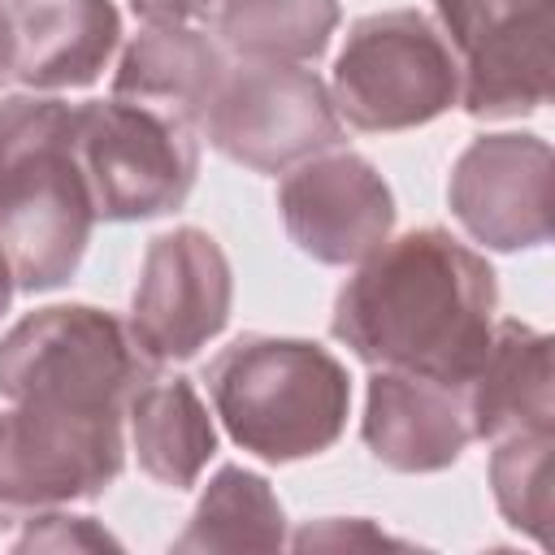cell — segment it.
<instances>
[{
	"label": "cell",
	"mask_w": 555,
	"mask_h": 555,
	"mask_svg": "<svg viewBox=\"0 0 555 555\" xmlns=\"http://www.w3.org/2000/svg\"><path fill=\"white\" fill-rule=\"evenodd\" d=\"M499 312V278L451 230L386 238L334 295L330 334L369 369H408L464 386Z\"/></svg>",
	"instance_id": "obj_1"
},
{
	"label": "cell",
	"mask_w": 555,
	"mask_h": 555,
	"mask_svg": "<svg viewBox=\"0 0 555 555\" xmlns=\"http://www.w3.org/2000/svg\"><path fill=\"white\" fill-rule=\"evenodd\" d=\"M74 121L78 104L56 95H0V251L26 295L65 286L100 221L78 169Z\"/></svg>",
	"instance_id": "obj_2"
},
{
	"label": "cell",
	"mask_w": 555,
	"mask_h": 555,
	"mask_svg": "<svg viewBox=\"0 0 555 555\" xmlns=\"http://www.w3.org/2000/svg\"><path fill=\"white\" fill-rule=\"evenodd\" d=\"M212 412L234 447L264 464L330 451L351 412L347 364L312 343L282 334H238L208 364Z\"/></svg>",
	"instance_id": "obj_3"
},
{
	"label": "cell",
	"mask_w": 555,
	"mask_h": 555,
	"mask_svg": "<svg viewBox=\"0 0 555 555\" xmlns=\"http://www.w3.org/2000/svg\"><path fill=\"white\" fill-rule=\"evenodd\" d=\"M160 364L139 347L130 321L95 304H48L0 338V395L9 403H61L121 412Z\"/></svg>",
	"instance_id": "obj_4"
},
{
	"label": "cell",
	"mask_w": 555,
	"mask_h": 555,
	"mask_svg": "<svg viewBox=\"0 0 555 555\" xmlns=\"http://www.w3.org/2000/svg\"><path fill=\"white\" fill-rule=\"evenodd\" d=\"M330 100L356 130H416L460 104V56L421 9H382L351 22Z\"/></svg>",
	"instance_id": "obj_5"
},
{
	"label": "cell",
	"mask_w": 555,
	"mask_h": 555,
	"mask_svg": "<svg viewBox=\"0 0 555 555\" xmlns=\"http://www.w3.org/2000/svg\"><path fill=\"white\" fill-rule=\"evenodd\" d=\"M74 152L100 221L178 212L199 178L195 126L117 95L78 104Z\"/></svg>",
	"instance_id": "obj_6"
},
{
	"label": "cell",
	"mask_w": 555,
	"mask_h": 555,
	"mask_svg": "<svg viewBox=\"0 0 555 555\" xmlns=\"http://www.w3.org/2000/svg\"><path fill=\"white\" fill-rule=\"evenodd\" d=\"M121 412L22 399L0 412V529L35 512L91 503L126 468Z\"/></svg>",
	"instance_id": "obj_7"
},
{
	"label": "cell",
	"mask_w": 555,
	"mask_h": 555,
	"mask_svg": "<svg viewBox=\"0 0 555 555\" xmlns=\"http://www.w3.org/2000/svg\"><path fill=\"white\" fill-rule=\"evenodd\" d=\"M199 126L225 160L251 173H286L343 139L330 87L308 65L286 61L230 65Z\"/></svg>",
	"instance_id": "obj_8"
},
{
	"label": "cell",
	"mask_w": 555,
	"mask_h": 555,
	"mask_svg": "<svg viewBox=\"0 0 555 555\" xmlns=\"http://www.w3.org/2000/svg\"><path fill=\"white\" fill-rule=\"evenodd\" d=\"M234 273L221 243L199 225H173L143 251L130 295V334L156 364L199 356L230 321Z\"/></svg>",
	"instance_id": "obj_9"
},
{
	"label": "cell",
	"mask_w": 555,
	"mask_h": 555,
	"mask_svg": "<svg viewBox=\"0 0 555 555\" xmlns=\"http://www.w3.org/2000/svg\"><path fill=\"white\" fill-rule=\"evenodd\" d=\"M551 143L538 134H477L451 165L447 204L464 234L490 251L551 243Z\"/></svg>",
	"instance_id": "obj_10"
},
{
	"label": "cell",
	"mask_w": 555,
	"mask_h": 555,
	"mask_svg": "<svg viewBox=\"0 0 555 555\" xmlns=\"http://www.w3.org/2000/svg\"><path fill=\"white\" fill-rule=\"evenodd\" d=\"M278 212L291 243L317 264H360L395 230V195L360 152H317L278 182Z\"/></svg>",
	"instance_id": "obj_11"
},
{
	"label": "cell",
	"mask_w": 555,
	"mask_h": 555,
	"mask_svg": "<svg viewBox=\"0 0 555 555\" xmlns=\"http://www.w3.org/2000/svg\"><path fill=\"white\" fill-rule=\"evenodd\" d=\"M360 438L390 473H442L473 442L464 390L408 369H373Z\"/></svg>",
	"instance_id": "obj_12"
},
{
	"label": "cell",
	"mask_w": 555,
	"mask_h": 555,
	"mask_svg": "<svg viewBox=\"0 0 555 555\" xmlns=\"http://www.w3.org/2000/svg\"><path fill=\"white\" fill-rule=\"evenodd\" d=\"M13 22V78L30 91L91 87L117 43L121 13L113 0H4Z\"/></svg>",
	"instance_id": "obj_13"
},
{
	"label": "cell",
	"mask_w": 555,
	"mask_h": 555,
	"mask_svg": "<svg viewBox=\"0 0 555 555\" xmlns=\"http://www.w3.org/2000/svg\"><path fill=\"white\" fill-rule=\"evenodd\" d=\"M460 390H464L473 438L499 442L525 429H555L551 338L525 321L494 317L486 351Z\"/></svg>",
	"instance_id": "obj_14"
},
{
	"label": "cell",
	"mask_w": 555,
	"mask_h": 555,
	"mask_svg": "<svg viewBox=\"0 0 555 555\" xmlns=\"http://www.w3.org/2000/svg\"><path fill=\"white\" fill-rule=\"evenodd\" d=\"M225 52L204 30L186 26H143L117 69H113V95L156 108L165 117H178L186 126L204 121V108L212 104L221 78H225Z\"/></svg>",
	"instance_id": "obj_15"
},
{
	"label": "cell",
	"mask_w": 555,
	"mask_h": 555,
	"mask_svg": "<svg viewBox=\"0 0 555 555\" xmlns=\"http://www.w3.org/2000/svg\"><path fill=\"white\" fill-rule=\"evenodd\" d=\"M126 421L139 468L165 490H191L217 455V429L191 377H147L130 395Z\"/></svg>",
	"instance_id": "obj_16"
},
{
	"label": "cell",
	"mask_w": 555,
	"mask_h": 555,
	"mask_svg": "<svg viewBox=\"0 0 555 555\" xmlns=\"http://www.w3.org/2000/svg\"><path fill=\"white\" fill-rule=\"evenodd\" d=\"M551 100V9L460 56V104L477 121L538 113Z\"/></svg>",
	"instance_id": "obj_17"
},
{
	"label": "cell",
	"mask_w": 555,
	"mask_h": 555,
	"mask_svg": "<svg viewBox=\"0 0 555 555\" xmlns=\"http://www.w3.org/2000/svg\"><path fill=\"white\" fill-rule=\"evenodd\" d=\"M286 512L269 477L225 464L204 486L186 529L173 538V551H282Z\"/></svg>",
	"instance_id": "obj_18"
},
{
	"label": "cell",
	"mask_w": 555,
	"mask_h": 555,
	"mask_svg": "<svg viewBox=\"0 0 555 555\" xmlns=\"http://www.w3.org/2000/svg\"><path fill=\"white\" fill-rule=\"evenodd\" d=\"M338 0H217V39L238 61L308 65L338 30Z\"/></svg>",
	"instance_id": "obj_19"
},
{
	"label": "cell",
	"mask_w": 555,
	"mask_h": 555,
	"mask_svg": "<svg viewBox=\"0 0 555 555\" xmlns=\"http://www.w3.org/2000/svg\"><path fill=\"white\" fill-rule=\"evenodd\" d=\"M551 451L555 429L507 434L490 451V490L503 520L533 542H546L551 529Z\"/></svg>",
	"instance_id": "obj_20"
},
{
	"label": "cell",
	"mask_w": 555,
	"mask_h": 555,
	"mask_svg": "<svg viewBox=\"0 0 555 555\" xmlns=\"http://www.w3.org/2000/svg\"><path fill=\"white\" fill-rule=\"evenodd\" d=\"M546 9H551V0H434L438 30L455 48V56H464L481 39H490L499 30H512L516 22H525L533 13H546Z\"/></svg>",
	"instance_id": "obj_21"
},
{
	"label": "cell",
	"mask_w": 555,
	"mask_h": 555,
	"mask_svg": "<svg viewBox=\"0 0 555 555\" xmlns=\"http://www.w3.org/2000/svg\"><path fill=\"white\" fill-rule=\"evenodd\" d=\"M121 551V542L95 525V516H69V512H35L26 520V533L13 542V551Z\"/></svg>",
	"instance_id": "obj_22"
},
{
	"label": "cell",
	"mask_w": 555,
	"mask_h": 555,
	"mask_svg": "<svg viewBox=\"0 0 555 555\" xmlns=\"http://www.w3.org/2000/svg\"><path fill=\"white\" fill-rule=\"evenodd\" d=\"M291 546L308 551V546H408L403 538H390L386 529H377L373 520H343V516H330V520H317V525H304Z\"/></svg>",
	"instance_id": "obj_23"
},
{
	"label": "cell",
	"mask_w": 555,
	"mask_h": 555,
	"mask_svg": "<svg viewBox=\"0 0 555 555\" xmlns=\"http://www.w3.org/2000/svg\"><path fill=\"white\" fill-rule=\"evenodd\" d=\"M217 0H130L134 17H143V26H186L195 17H204Z\"/></svg>",
	"instance_id": "obj_24"
},
{
	"label": "cell",
	"mask_w": 555,
	"mask_h": 555,
	"mask_svg": "<svg viewBox=\"0 0 555 555\" xmlns=\"http://www.w3.org/2000/svg\"><path fill=\"white\" fill-rule=\"evenodd\" d=\"M13 61H17V43H13V22H9V4L0 0V87L13 78Z\"/></svg>",
	"instance_id": "obj_25"
},
{
	"label": "cell",
	"mask_w": 555,
	"mask_h": 555,
	"mask_svg": "<svg viewBox=\"0 0 555 555\" xmlns=\"http://www.w3.org/2000/svg\"><path fill=\"white\" fill-rule=\"evenodd\" d=\"M13 291H17V282H13V269H9V260H4V251H0V317H4L9 304H13Z\"/></svg>",
	"instance_id": "obj_26"
}]
</instances>
